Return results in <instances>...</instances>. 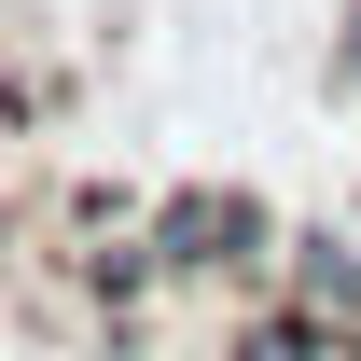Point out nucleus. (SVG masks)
Returning <instances> with one entry per match:
<instances>
[{
    "label": "nucleus",
    "instance_id": "obj_2",
    "mask_svg": "<svg viewBox=\"0 0 361 361\" xmlns=\"http://www.w3.org/2000/svg\"><path fill=\"white\" fill-rule=\"evenodd\" d=\"M292 292H306V306H334V319L361 334V250H348L334 223H319V236H292Z\"/></svg>",
    "mask_w": 361,
    "mask_h": 361
},
{
    "label": "nucleus",
    "instance_id": "obj_1",
    "mask_svg": "<svg viewBox=\"0 0 361 361\" xmlns=\"http://www.w3.org/2000/svg\"><path fill=\"white\" fill-rule=\"evenodd\" d=\"M250 236H264L250 195H180L167 209V264H223V250H250Z\"/></svg>",
    "mask_w": 361,
    "mask_h": 361
}]
</instances>
